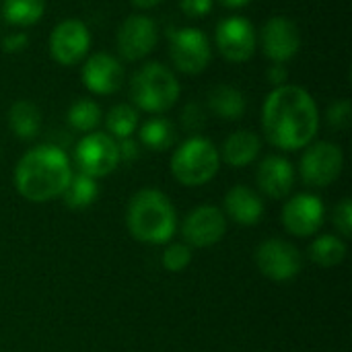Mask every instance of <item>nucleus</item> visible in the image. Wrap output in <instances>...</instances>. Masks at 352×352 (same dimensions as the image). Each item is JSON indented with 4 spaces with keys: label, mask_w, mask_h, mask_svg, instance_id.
<instances>
[{
    "label": "nucleus",
    "mask_w": 352,
    "mask_h": 352,
    "mask_svg": "<svg viewBox=\"0 0 352 352\" xmlns=\"http://www.w3.org/2000/svg\"><path fill=\"white\" fill-rule=\"evenodd\" d=\"M27 45H29V35L23 33V31L8 33V35L2 39V50H4L6 54H19V52H23Z\"/></svg>",
    "instance_id": "obj_33"
},
{
    "label": "nucleus",
    "mask_w": 352,
    "mask_h": 352,
    "mask_svg": "<svg viewBox=\"0 0 352 352\" xmlns=\"http://www.w3.org/2000/svg\"><path fill=\"white\" fill-rule=\"evenodd\" d=\"M262 52L274 64H285L299 54L301 47V33L295 21L287 16H272L264 23L262 33Z\"/></svg>",
    "instance_id": "obj_14"
},
{
    "label": "nucleus",
    "mask_w": 352,
    "mask_h": 352,
    "mask_svg": "<svg viewBox=\"0 0 352 352\" xmlns=\"http://www.w3.org/2000/svg\"><path fill=\"white\" fill-rule=\"evenodd\" d=\"M126 225L136 241L165 245L177 231V212L167 194L157 188H144L130 198Z\"/></svg>",
    "instance_id": "obj_3"
},
{
    "label": "nucleus",
    "mask_w": 352,
    "mask_h": 352,
    "mask_svg": "<svg viewBox=\"0 0 352 352\" xmlns=\"http://www.w3.org/2000/svg\"><path fill=\"white\" fill-rule=\"evenodd\" d=\"M344 169V153L338 144L320 140L311 142L299 163V173L305 186L309 188H328L332 186Z\"/></svg>",
    "instance_id": "obj_7"
},
{
    "label": "nucleus",
    "mask_w": 352,
    "mask_h": 352,
    "mask_svg": "<svg viewBox=\"0 0 352 352\" xmlns=\"http://www.w3.org/2000/svg\"><path fill=\"white\" fill-rule=\"evenodd\" d=\"M74 161L78 173H85L93 179L105 177L120 165L118 140L105 132H89L78 140L74 148Z\"/></svg>",
    "instance_id": "obj_8"
},
{
    "label": "nucleus",
    "mask_w": 352,
    "mask_h": 352,
    "mask_svg": "<svg viewBox=\"0 0 352 352\" xmlns=\"http://www.w3.org/2000/svg\"><path fill=\"white\" fill-rule=\"evenodd\" d=\"M138 138L140 144L151 148V151H167L173 142H175V130L173 124L165 118H151L148 122H144L138 130Z\"/></svg>",
    "instance_id": "obj_25"
},
{
    "label": "nucleus",
    "mask_w": 352,
    "mask_h": 352,
    "mask_svg": "<svg viewBox=\"0 0 352 352\" xmlns=\"http://www.w3.org/2000/svg\"><path fill=\"white\" fill-rule=\"evenodd\" d=\"M256 266L266 278H270L274 283H287L301 274L303 256L293 243L274 237V239H266L258 245Z\"/></svg>",
    "instance_id": "obj_9"
},
{
    "label": "nucleus",
    "mask_w": 352,
    "mask_h": 352,
    "mask_svg": "<svg viewBox=\"0 0 352 352\" xmlns=\"http://www.w3.org/2000/svg\"><path fill=\"white\" fill-rule=\"evenodd\" d=\"M262 128L268 142L280 151L309 146L320 130L316 99L299 85L276 87L262 105Z\"/></svg>",
    "instance_id": "obj_1"
},
{
    "label": "nucleus",
    "mask_w": 352,
    "mask_h": 352,
    "mask_svg": "<svg viewBox=\"0 0 352 352\" xmlns=\"http://www.w3.org/2000/svg\"><path fill=\"white\" fill-rule=\"evenodd\" d=\"M192 262V248L186 243H171L165 248L161 264L167 272H184Z\"/></svg>",
    "instance_id": "obj_28"
},
{
    "label": "nucleus",
    "mask_w": 352,
    "mask_h": 352,
    "mask_svg": "<svg viewBox=\"0 0 352 352\" xmlns=\"http://www.w3.org/2000/svg\"><path fill=\"white\" fill-rule=\"evenodd\" d=\"M307 254L316 266L334 268V266L342 264V260L346 258V243H344V239H340L336 235H322L311 241Z\"/></svg>",
    "instance_id": "obj_23"
},
{
    "label": "nucleus",
    "mask_w": 352,
    "mask_h": 352,
    "mask_svg": "<svg viewBox=\"0 0 352 352\" xmlns=\"http://www.w3.org/2000/svg\"><path fill=\"white\" fill-rule=\"evenodd\" d=\"M334 227L336 231L340 233V237L344 239H351L352 235V200L351 198H344L336 210H334Z\"/></svg>",
    "instance_id": "obj_30"
},
{
    "label": "nucleus",
    "mask_w": 352,
    "mask_h": 352,
    "mask_svg": "<svg viewBox=\"0 0 352 352\" xmlns=\"http://www.w3.org/2000/svg\"><path fill=\"white\" fill-rule=\"evenodd\" d=\"M227 233V217L219 206L202 204L194 208L182 225V235L190 248H212Z\"/></svg>",
    "instance_id": "obj_12"
},
{
    "label": "nucleus",
    "mask_w": 352,
    "mask_h": 352,
    "mask_svg": "<svg viewBox=\"0 0 352 352\" xmlns=\"http://www.w3.org/2000/svg\"><path fill=\"white\" fill-rule=\"evenodd\" d=\"M182 124L190 132H198L206 126V116L204 109L198 103H188L182 111Z\"/></svg>",
    "instance_id": "obj_31"
},
{
    "label": "nucleus",
    "mask_w": 352,
    "mask_h": 352,
    "mask_svg": "<svg viewBox=\"0 0 352 352\" xmlns=\"http://www.w3.org/2000/svg\"><path fill=\"white\" fill-rule=\"evenodd\" d=\"M136 8H140V10H148V8H153V6H157V4H161L163 0H130Z\"/></svg>",
    "instance_id": "obj_36"
},
{
    "label": "nucleus",
    "mask_w": 352,
    "mask_h": 352,
    "mask_svg": "<svg viewBox=\"0 0 352 352\" xmlns=\"http://www.w3.org/2000/svg\"><path fill=\"white\" fill-rule=\"evenodd\" d=\"M256 182L264 196H268L272 200H283L293 192L295 167L289 159H285L280 155H268L258 165Z\"/></svg>",
    "instance_id": "obj_17"
},
{
    "label": "nucleus",
    "mask_w": 352,
    "mask_h": 352,
    "mask_svg": "<svg viewBox=\"0 0 352 352\" xmlns=\"http://www.w3.org/2000/svg\"><path fill=\"white\" fill-rule=\"evenodd\" d=\"M179 80L171 68L161 62L142 64L130 80V95L134 105L148 113H163L171 109L179 99Z\"/></svg>",
    "instance_id": "obj_4"
},
{
    "label": "nucleus",
    "mask_w": 352,
    "mask_h": 352,
    "mask_svg": "<svg viewBox=\"0 0 352 352\" xmlns=\"http://www.w3.org/2000/svg\"><path fill=\"white\" fill-rule=\"evenodd\" d=\"M118 52L124 60L136 62L157 45V25L146 14H130L118 29Z\"/></svg>",
    "instance_id": "obj_15"
},
{
    "label": "nucleus",
    "mask_w": 352,
    "mask_h": 352,
    "mask_svg": "<svg viewBox=\"0 0 352 352\" xmlns=\"http://www.w3.org/2000/svg\"><path fill=\"white\" fill-rule=\"evenodd\" d=\"M169 56L173 66L184 74H200L208 68L212 50L210 41L198 27H182L169 29Z\"/></svg>",
    "instance_id": "obj_6"
},
{
    "label": "nucleus",
    "mask_w": 352,
    "mask_h": 352,
    "mask_svg": "<svg viewBox=\"0 0 352 352\" xmlns=\"http://www.w3.org/2000/svg\"><path fill=\"white\" fill-rule=\"evenodd\" d=\"M266 76H268V82H272L274 87H283L289 80V70H287L285 64H272L268 68Z\"/></svg>",
    "instance_id": "obj_35"
},
{
    "label": "nucleus",
    "mask_w": 352,
    "mask_h": 352,
    "mask_svg": "<svg viewBox=\"0 0 352 352\" xmlns=\"http://www.w3.org/2000/svg\"><path fill=\"white\" fill-rule=\"evenodd\" d=\"M72 179L68 155L56 144H39L27 151L14 167L16 192L35 204L60 198Z\"/></svg>",
    "instance_id": "obj_2"
},
{
    "label": "nucleus",
    "mask_w": 352,
    "mask_h": 352,
    "mask_svg": "<svg viewBox=\"0 0 352 352\" xmlns=\"http://www.w3.org/2000/svg\"><path fill=\"white\" fill-rule=\"evenodd\" d=\"M252 0H221V4H225L227 8H243L248 6Z\"/></svg>",
    "instance_id": "obj_37"
},
{
    "label": "nucleus",
    "mask_w": 352,
    "mask_h": 352,
    "mask_svg": "<svg viewBox=\"0 0 352 352\" xmlns=\"http://www.w3.org/2000/svg\"><path fill=\"white\" fill-rule=\"evenodd\" d=\"M50 56L60 66H74L87 58L91 47V31L78 19L58 23L50 33Z\"/></svg>",
    "instance_id": "obj_10"
},
{
    "label": "nucleus",
    "mask_w": 352,
    "mask_h": 352,
    "mask_svg": "<svg viewBox=\"0 0 352 352\" xmlns=\"http://www.w3.org/2000/svg\"><path fill=\"white\" fill-rule=\"evenodd\" d=\"M326 217V206L316 194H297L293 196L280 212L283 227L293 237H311L316 235Z\"/></svg>",
    "instance_id": "obj_13"
},
{
    "label": "nucleus",
    "mask_w": 352,
    "mask_h": 352,
    "mask_svg": "<svg viewBox=\"0 0 352 352\" xmlns=\"http://www.w3.org/2000/svg\"><path fill=\"white\" fill-rule=\"evenodd\" d=\"M2 16L14 27H31L45 12V0H2Z\"/></svg>",
    "instance_id": "obj_24"
},
{
    "label": "nucleus",
    "mask_w": 352,
    "mask_h": 352,
    "mask_svg": "<svg viewBox=\"0 0 352 352\" xmlns=\"http://www.w3.org/2000/svg\"><path fill=\"white\" fill-rule=\"evenodd\" d=\"M99 196V186L97 179L85 175V173H72L70 184L66 186V190L62 192V200L66 204V208L70 210H85L89 208Z\"/></svg>",
    "instance_id": "obj_22"
},
{
    "label": "nucleus",
    "mask_w": 352,
    "mask_h": 352,
    "mask_svg": "<svg viewBox=\"0 0 352 352\" xmlns=\"http://www.w3.org/2000/svg\"><path fill=\"white\" fill-rule=\"evenodd\" d=\"M225 212L241 227H254L264 217V202L248 186H233L225 196Z\"/></svg>",
    "instance_id": "obj_18"
},
{
    "label": "nucleus",
    "mask_w": 352,
    "mask_h": 352,
    "mask_svg": "<svg viewBox=\"0 0 352 352\" xmlns=\"http://www.w3.org/2000/svg\"><path fill=\"white\" fill-rule=\"evenodd\" d=\"M217 47L227 62L243 64L256 54V29L245 16H227L219 23L214 35Z\"/></svg>",
    "instance_id": "obj_11"
},
{
    "label": "nucleus",
    "mask_w": 352,
    "mask_h": 352,
    "mask_svg": "<svg viewBox=\"0 0 352 352\" xmlns=\"http://www.w3.org/2000/svg\"><path fill=\"white\" fill-rule=\"evenodd\" d=\"M105 126H107L111 138H118V140L132 138V134L138 128V111H136V107H132L128 103L113 105L109 109L107 118H105Z\"/></svg>",
    "instance_id": "obj_27"
},
{
    "label": "nucleus",
    "mask_w": 352,
    "mask_h": 352,
    "mask_svg": "<svg viewBox=\"0 0 352 352\" xmlns=\"http://www.w3.org/2000/svg\"><path fill=\"white\" fill-rule=\"evenodd\" d=\"M214 6V0H179V8L190 19H202L206 16Z\"/></svg>",
    "instance_id": "obj_32"
},
{
    "label": "nucleus",
    "mask_w": 352,
    "mask_h": 352,
    "mask_svg": "<svg viewBox=\"0 0 352 352\" xmlns=\"http://www.w3.org/2000/svg\"><path fill=\"white\" fill-rule=\"evenodd\" d=\"M118 151H120V161H126V163H132L140 157V148H138V142L132 140V138H124L118 142Z\"/></svg>",
    "instance_id": "obj_34"
},
{
    "label": "nucleus",
    "mask_w": 352,
    "mask_h": 352,
    "mask_svg": "<svg viewBox=\"0 0 352 352\" xmlns=\"http://www.w3.org/2000/svg\"><path fill=\"white\" fill-rule=\"evenodd\" d=\"M82 85L95 95H113L124 82L122 62L105 52L89 56L80 70Z\"/></svg>",
    "instance_id": "obj_16"
},
{
    "label": "nucleus",
    "mask_w": 352,
    "mask_h": 352,
    "mask_svg": "<svg viewBox=\"0 0 352 352\" xmlns=\"http://www.w3.org/2000/svg\"><path fill=\"white\" fill-rule=\"evenodd\" d=\"M245 97L237 87L231 85H214L208 91V109L227 122H235L239 118H243L245 113Z\"/></svg>",
    "instance_id": "obj_20"
},
{
    "label": "nucleus",
    "mask_w": 352,
    "mask_h": 352,
    "mask_svg": "<svg viewBox=\"0 0 352 352\" xmlns=\"http://www.w3.org/2000/svg\"><path fill=\"white\" fill-rule=\"evenodd\" d=\"M262 151V140L256 132L237 130L223 144V161L231 167L252 165Z\"/></svg>",
    "instance_id": "obj_19"
},
{
    "label": "nucleus",
    "mask_w": 352,
    "mask_h": 352,
    "mask_svg": "<svg viewBox=\"0 0 352 352\" xmlns=\"http://www.w3.org/2000/svg\"><path fill=\"white\" fill-rule=\"evenodd\" d=\"M326 120L330 124V128L334 130H346L351 126L352 120V107L349 99H342V101H336L328 107L326 111Z\"/></svg>",
    "instance_id": "obj_29"
},
{
    "label": "nucleus",
    "mask_w": 352,
    "mask_h": 352,
    "mask_svg": "<svg viewBox=\"0 0 352 352\" xmlns=\"http://www.w3.org/2000/svg\"><path fill=\"white\" fill-rule=\"evenodd\" d=\"M8 126L21 140H33L41 130V111L33 101L19 99L8 109Z\"/></svg>",
    "instance_id": "obj_21"
},
{
    "label": "nucleus",
    "mask_w": 352,
    "mask_h": 352,
    "mask_svg": "<svg viewBox=\"0 0 352 352\" xmlns=\"http://www.w3.org/2000/svg\"><path fill=\"white\" fill-rule=\"evenodd\" d=\"M169 167L182 186L198 188L214 179L219 173L221 153L212 140L204 136H192L175 148Z\"/></svg>",
    "instance_id": "obj_5"
},
{
    "label": "nucleus",
    "mask_w": 352,
    "mask_h": 352,
    "mask_svg": "<svg viewBox=\"0 0 352 352\" xmlns=\"http://www.w3.org/2000/svg\"><path fill=\"white\" fill-rule=\"evenodd\" d=\"M66 122L76 132H95V128L101 124V107L93 99H78L68 107Z\"/></svg>",
    "instance_id": "obj_26"
}]
</instances>
